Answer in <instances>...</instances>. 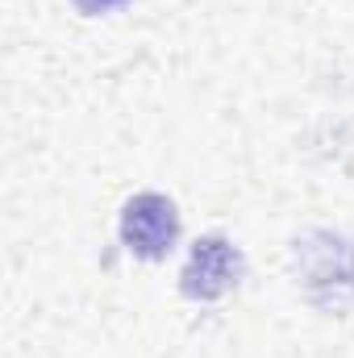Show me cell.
<instances>
[{"instance_id": "obj_1", "label": "cell", "mask_w": 354, "mask_h": 358, "mask_svg": "<svg viewBox=\"0 0 354 358\" xmlns=\"http://www.w3.org/2000/svg\"><path fill=\"white\" fill-rule=\"evenodd\" d=\"M117 234H121V246L134 259L159 263V259H167L176 250L179 242V213L163 192H138V196L125 200Z\"/></svg>"}, {"instance_id": "obj_2", "label": "cell", "mask_w": 354, "mask_h": 358, "mask_svg": "<svg viewBox=\"0 0 354 358\" xmlns=\"http://www.w3.org/2000/svg\"><path fill=\"white\" fill-rule=\"evenodd\" d=\"M238 279H242V255H238V246L229 238H221V234H208V238H200L192 246V255L183 263V275H179V287H183L187 300L208 304V300L229 296L238 287Z\"/></svg>"}, {"instance_id": "obj_3", "label": "cell", "mask_w": 354, "mask_h": 358, "mask_svg": "<svg viewBox=\"0 0 354 358\" xmlns=\"http://www.w3.org/2000/svg\"><path fill=\"white\" fill-rule=\"evenodd\" d=\"M84 17H100V13H113V8H121L125 0H71Z\"/></svg>"}]
</instances>
